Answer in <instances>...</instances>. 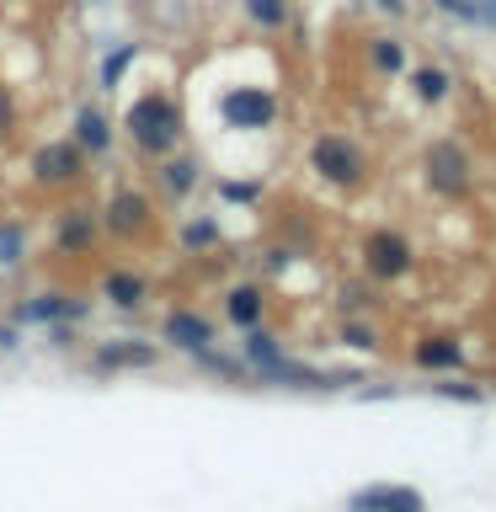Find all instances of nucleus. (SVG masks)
<instances>
[{"mask_svg": "<svg viewBox=\"0 0 496 512\" xmlns=\"http://www.w3.org/2000/svg\"><path fill=\"white\" fill-rule=\"evenodd\" d=\"M123 134L139 155H171L182 139V107L171 91H139L123 112Z\"/></svg>", "mask_w": 496, "mask_h": 512, "instance_id": "nucleus-1", "label": "nucleus"}, {"mask_svg": "<svg viewBox=\"0 0 496 512\" xmlns=\"http://www.w3.org/2000/svg\"><path fill=\"white\" fill-rule=\"evenodd\" d=\"M310 171L331 187H358L368 176V155H363V144H352L347 134H320L310 144Z\"/></svg>", "mask_w": 496, "mask_h": 512, "instance_id": "nucleus-2", "label": "nucleus"}, {"mask_svg": "<svg viewBox=\"0 0 496 512\" xmlns=\"http://www.w3.org/2000/svg\"><path fill=\"white\" fill-rule=\"evenodd\" d=\"M219 118H224V128L256 134V128L278 123V96H272L267 86H230L219 96Z\"/></svg>", "mask_w": 496, "mask_h": 512, "instance_id": "nucleus-3", "label": "nucleus"}, {"mask_svg": "<svg viewBox=\"0 0 496 512\" xmlns=\"http://www.w3.org/2000/svg\"><path fill=\"white\" fill-rule=\"evenodd\" d=\"M411 267H416V251H411L406 235L400 230H368V240H363V272L368 278L395 283V278H406Z\"/></svg>", "mask_w": 496, "mask_h": 512, "instance_id": "nucleus-4", "label": "nucleus"}, {"mask_svg": "<svg viewBox=\"0 0 496 512\" xmlns=\"http://www.w3.org/2000/svg\"><path fill=\"white\" fill-rule=\"evenodd\" d=\"M86 176V150L75 139H54L32 155V182L38 187H75Z\"/></svg>", "mask_w": 496, "mask_h": 512, "instance_id": "nucleus-5", "label": "nucleus"}, {"mask_svg": "<svg viewBox=\"0 0 496 512\" xmlns=\"http://www.w3.org/2000/svg\"><path fill=\"white\" fill-rule=\"evenodd\" d=\"M427 182L432 192H443V198H464L470 192V155H464V144L454 139H438L427 150Z\"/></svg>", "mask_w": 496, "mask_h": 512, "instance_id": "nucleus-6", "label": "nucleus"}, {"mask_svg": "<svg viewBox=\"0 0 496 512\" xmlns=\"http://www.w3.org/2000/svg\"><path fill=\"white\" fill-rule=\"evenodd\" d=\"M347 512H427V496L411 486H395V480H374V486L347 496Z\"/></svg>", "mask_w": 496, "mask_h": 512, "instance_id": "nucleus-7", "label": "nucleus"}, {"mask_svg": "<svg viewBox=\"0 0 496 512\" xmlns=\"http://www.w3.org/2000/svg\"><path fill=\"white\" fill-rule=\"evenodd\" d=\"M96 230H102V219H96L91 208H64L59 224H54V246L64 256H86L96 246Z\"/></svg>", "mask_w": 496, "mask_h": 512, "instance_id": "nucleus-8", "label": "nucleus"}, {"mask_svg": "<svg viewBox=\"0 0 496 512\" xmlns=\"http://www.w3.org/2000/svg\"><path fill=\"white\" fill-rule=\"evenodd\" d=\"M459 358H464V347H459V336H448V331H432L411 347V363L427 368V374H454Z\"/></svg>", "mask_w": 496, "mask_h": 512, "instance_id": "nucleus-9", "label": "nucleus"}, {"mask_svg": "<svg viewBox=\"0 0 496 512\" xmlns=\"http://www.w3.org/2000/svg\"><path fill=\"white\" fill-rule=\"evenodd\" d=\"M144 224H150V198L134 192V187H123L118 198L107 203V230L112 235H139Z\"/></svg>", "mask_w": 496, "mask_h": 512, "instance_id": "nucleus-10", "label": "nucleus"}, {"mask_svg": "<svg viewBox=\"0 0 496 512\" xmlns=\"http://www.w3.org/2000/svg\"><path fill=\"white\" fill-rule=\"evenodd\" d=\"M166 342H176L182 352H208V342H214V326H208L198 310H171V315H166Z\"/></svg>", "mask_w": 496, "mask_h": 512, "instance_id": "nucleus-11", "label": "nucleus"}, {"mask_svg": "<svg viewBox=\"0 0 496 512\" xmlns=\"http://www.w3.org/2000/svg\"><path fill=\"white\" fill-rule=\"evenodd\" d=\"M224 315L235 320V326H262V315H267V294L256 283H240V288H230V294H224Z\"/></svg>", "mask_w": 496, "mask_h": 512, "instance_id": "nucleus-12", "label": "nucleus"}, {"mask_svg": "<svg viewBox=\"0 0 496 512\" xmlns=\"http://www.w3.org/2000/svg\"><path fill=\"white\" fill-rule=\"evenodd\" d=\"M75 144H80L86 155H107V144H112V123H107V112L80 107V112H75Z\"/></svg>", "mask_w": 496, "mask_h": 512, "instance_id": "nucleus-13", "label": "nucleus"}, {"mask_svg": "<svg viewBox=\"0 0 496 512\" xmlns=\"http://www.w3.org/2000/svg\"><path fill=\"white\" fill-rule=\"evenodd\" d=\"M102 299H107V304H118V310H139V304L150 299V283H144L139 272H107Z\"/></svg>", "mask_w": 496, "mask_h": 512, "instance_id": "nucleus-14", "label": "nucleus"}, {"mask_svg": "<svg viewBox=\"0 0 496 512\" xmlns=\"http://www.w3.org/2000/svg\"><path fill=\"white\" fill-rule=\"evenodd\" d=\"M411 91L416 102H448V91H454V75L443 70V64H422V70H411Z\"/></svg>", "mask_w": 496, "mask_h": 512, "instance_id": "nucleus-15", "label": "nucleus"}, {"mask_svg": "<svg viewBox=\"0 0 496 512\" xmlns=\"http://www.w3.org/2000/svg\"><path fill=\"white\" fill-rule=\"evenodd\" d=\"M160 187H166L171 198L192 192V187H198V160H187V155H160Z\"/></svg>", "mask_w": 496, "mask_h": 512, "instance_id": "nucleus-16", "label": "nucleus"}, {"mask_svg": "<svg viewBox=\"0 0 496 512\" xmlns=\"http://www.w3.org/2000/svg\"><path fill=\"white\" fill-rule=\"evenodd\" d=\"M246 363L256 368V374H267L272 363H283V342L272 331H262V326H251L246 331Z\"/></svg>", "mask_w": 496, "mask_h": 512, "instance_id": "nucleus-17", "label": "nucleus"}, {"mask_svg": "<svg viewBox=\"0 0 496 512\" xmlns=\"http://www.w3.org/2000/svg\"><path fill=\"white\" fill-rule=\"evenodd\" d=\"M96 363H102V368H144V363H155V347L107 342V347H96Z\"/></svg>", "mask_w": 496, "mask_h": 512, "instance_id": "nucleus-18", "label": "nucleus"}, {"mask_svg": "<svg viewBox=\"0 0 496 512\" xmlns=\"http://www.w3.org/2000/svg\"><path fill=\"white\" fill-rule=\"evenodd\" d=\"M368 64H374V70L379 75H400V70H406V43H400V38H368Z\"/></svg>", "mask_w": 496, "mask_h": 512, "instance_id": "nucleus-19", "label": "nucleus"}, {"mask_svg": "<svg viewBox=\"0 0 496 512\" xmlns=\"http://www.w3.org/2000/svg\"><path fill=\"white\" fill-rule=\"evenodd\" d=\"M27 256V230L16 219H0V267H16Z\"/></svg>", "mask_w": 496, "mask_h": 512, "instance_id": "nucleus-20", "label": "nucleus"}, {"mask_svg": "<svg viewBox=\"0 0 496 512\" xmlns=\"http://www.w3.org/2000/svg\"><path fill=\"white\" fill-rule=\"evenodd\" d=\"M246 16L262 32H278L283 22H288V0H246Z\"/></svg>", "mask_w": 496, "mask_h": 512, "instance_id": "nucleus-21", "label": "nucleus"}, {"mask_svg": "<svg viewBox=\"0 0 496 512\" xmlns=\"http://www.w3.org/2000/svg\"><path fill=\"white\" fill-rule=\"evenodd\" d=\"M139 59V43H123V48H112V54L102 59V91H118V80H123V70Z\"/></svg>", "mask_w": 496, "mask_h": 512, "instance_id": "nucleus-22", "label": "nucleus"}, {"mask_svg": "<svg viewBox=\"0 0 496 512\" xmlns=\"http://www.w3.org/2000/svg\"><path fill=\"white\" fill-rule=\"evenodd\" d=\"M22 315H27V320H59V315H80V304H64L59 294H38Z\"/></svg>", "mask_w": 496, "mask_h": 512, "instance_id": "nucleus-23", "label": "nucleus"}, {"mask_svg": "<svg viewBox=\"0 0 496 512\" xmlns=\"http://www.w3.org/2000/svg\"><path fill=\"white\" fill-rule=\"evenodd\" d=\"M432 395H443V400H486V390H480V384H470V379H438L432 384Z\"/></svg>", "mask_w": 496, "mask_h": 512, "instance_id": "nucleus-24", "label": "nucleus"}, {"mask_svg": "<svg viewBox=\"0 0 496 512\" xmlns=\"http://www.w3.org/2000/svg\"><path fill=\"white\" fill-rule=\"evenodd\" d=\"M182 240H187V246H214V240H219V224H214V219H192L187 230H182Z\"/></svg>", "mask_w": 496, "mask_h": 512, "instance_id": "nucleus-25", "label": "nucleus"}, {"mask_svg": "<svg viewBox=\"0 0 496 512\" xmlns=\"http://www.w3.org/2000/svg\"><path fill=\"white\" fill-rule=\"evenodd\" d=\"M219 192L230 203H256V198H262V187H256V182H219Z\"/></svg>", "mask_w": 496, "mask_h": 512, "instance_id": "nucleus-26", "label": "nucleus"}, {"mask_svg": "<svg viewBox=\"0 0 496 512\" xmlns=\"http://www.w3.org/2000/svg\"><path fill=\"white\" fill-rule=\"evenodd\" d=\"M342 342H347V347H358V352H374V347H379V336H374V326H347V331H342Z\"/></svg>", "mask_w": 496, "mask_h": 512, "instance_id": "nucleus-27", "label": "nucleus"}, {"mask_svg": "<svg viewBox=\"0 0 496 512\" xmlns=\"http://www.w3.org/2000/svg\"><path fill=\"white\" fill-rule=\"evenodd\" d=\"M11 123H16V102H11V91L0 86V139L11 134Z\"/></svg>", "mask_w": 496, "mask_h": 512, "instance_id": "nucleus-28", "label": "nucleus"}, {"mask_svg": "<svg viewBox=\"0 0 496 512\" xmlns=\"http://www.w3.org/2000/svg\"><path fill=\"white\" fill-rule=\"evenodd\" d=\"M475 22H496V0H480V6H475Z\"/></svg>", "mask_w": 496, "mask_h": 512, "instance_id": "nucleus-29", "label": "nucleus"}, {"mask_svg": "<svg viewBox=\"0 0 496 512\" xmlns=\"http://www.w3.org/2000/svg\"><path fill=\"white\" fill-rule=\"evenodd\" d=\"M374 6H379V11H390V16H400V11H406V0H374Z\"/></svg>", "mask_w": 496, "mask_h": 512, "instance_id": "nucleus-30", "label": "nucleus"}, {"mask_svg": "<svg viewBox=\"0 0 496 512\" xmlns=\"http://www.w3.org/2000/svg\"><path fill=\"white\" fill-rule=\"evenodd\" d=\"M0 347H16V331L11 326H0Z\"/></svg>", "mask_w": 496, "mask_h": 512, "instance_id": "nucleus-31", "label": "nucleus"}]
</instances>
